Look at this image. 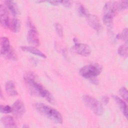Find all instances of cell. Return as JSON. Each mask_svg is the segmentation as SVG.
<instances>
[{
  "instance_id": "obj_25",
  "label": "cell",
  "mask_w": 128,
  "mask_h": 128,
  "mask_svg": "<svg viewBox=\"0 0 128 128\" xmlns=\"http://www.w3.org/2000/svg\"><path fill=\"white\" fill-rule=\"evenodd\" d=\"M58 4H60L66 8H69L72 5L71 2L69 0H58Z\"/></svg>"
},
{
  "instance_id": "obj_26",
  "label": "cell",
  "mask_w": 128,
  "mask_h": 128,
  "mask_svg": "<svg viewBox=\"0 0 128 128\" xmlns=\"http://www.w3.org/2000/svg\"><path fill=\"white\" fill-rule=\"evenodd\" d=\"M109 100H110V98L107 96H102V104H105V105L108 103Z\"/></svg>"
},
{
  "instance_id": "obj_1",
  "label": "cell",
  "mask_w": 128,
  "mask_h": 128,
  "mask_svg": "<svg viewBox=\"0 0 128 128\" xmlns=\"http://www.w3.org/2000/svg\"><path fill=\"white\" fill-rule=\"evenodd\" d=\"M24 80L32 94L43 98L52 104H55V100L52 95L37 80L36 75L34 72H26L24 75Z\"/></svg>"
},
{
  "instance_id": "obj_14",
  "label": "cell",
  "mask_w": 128,
  "mask_h": 128,
  "mask_svg": "<svg viewBox=\"0 0 128 128\" xmlns=\"http://www.w3.org/2000/svg\"><path fill=\"white\" fill-rule=\"evenodd\" d=\"M1 122L5 128H16V124L14 118L10 116H6L2 117Z\"/></svg>"
},
{
  "instance_id": "obj_3",
  "label": "cell",
  "mask_w": 128,
  "mask_h": 128,
  "mask_svg": "<svg viewBox=\"0 0 128 128\" xmlns=\"http://www.w3.org/2000/svg\"><path fill=\"white\" fill-rule=\"evenodd\" d=\"M102 71V67L100 64H94L82 66L80 70V74L83 78L90 80L96 78Z\"/></svg>"
},
{
  "instance_id": "obj_6",
  "label": "cell",
  "mask_w": 128,
  "mask_h": 128,
  "mask_svg": "<svg viewBox=\"0 0 128 128\" xmlns=\"http://www.w3.org/2000/svg\"><path fill=\"white\" fill-rule=\"evenodd\" d=\"M72 49L78 54L84 56H89L91 52L90 48L88 44L78 43V42L75 43Z\"/></svg>"
},
{
  "instance_id": "obj_12",
  "label": "cell",
  "mask_w": 128,
  "mask_h": 128,
  "mask_svg": "<svg viewBox=\"0 0 128 128\" xmlns=\"http://www.w3.org/2000/svg\"><path fill=\"white\" fill-rule=\"evenodd\" d=\"M113 98L114 101L117 104L120 109L123 113L124 116L127 118L128 117V106L124 101L116 96H113Z\"/></svg>"
},
{
  "instance_id": "obj_17",
  "label": "cell",
  "mask_w": 128,
  "mask_h": 128,
  "mask_svg": "<svg viewBox=\"0 0 128 128\" xmlns=\"http://www.w3.org/2000/svg\"><path fill=\"white\" fill-rule=\"evenodd\" d=\"M78 12L80 16L85 17L86 18L90 14L88 10L82 4H80L78 6Z\"/></svg>"
},
{
  "instance_id": "obj_20",
  "label": "cell",
  "mask_w": 128,
  "mask_h": 128,
  "mask_svg": "<svg viewBox=\"0 0 128 128\" xmlns=\"http://www.w3.org/2000/svg\"><path fill=\"white\" fill-rule=\"evenodd\" d=\"M54 27L57 34L59 36L62 37L63 36V29L62 26L58 23H56L54 24Z\"/></svg>"
},
{
  "instance_id": "obj_2",
  "label": "cell",
  "mask_w": 128,
  "mask_h": 128,
  "mask_svg": "<svg viewBox=\"0 0 128 128\" xmlns=\"http://www.w3.org/2000/svg\"><path fill=\"white\" fill-rule=\"evenodd\" d=\"M36 110L42 116L47 118L53 122L61 124L62 122V117L60 113L56 109L43 103H36Z\"/></svg>"
},
{
  "instance_id": "obj_18",
  "label": "cell",
  "mask_w": 128,
  "mask_h": 128,
  "mask_svg": "<svg viewBox=\"0 0 128 128\" xmlns=\"http://www.w3.org/2000/svg\"><path fill=\"white\" fill-rule=\"evenodd\" d=\"M128 47L126 45H122L119 46L118 52L120 56L124 58H126L128 56Z\"/></svg>"
},
{
  "instance_id": "obj_11",
  "label": "cell",
  "mask_w": 128,
  "mask_h": 128,
  "mask_svg": "<svg viewBox=\"0 0 128 128\" xmlns=\"http://www.w3.org/2000/svg\"><path fill=\"white\" fill-rule=\"evenodd\" d=\"M20 49L24 52H29L42 58H46V56L42 51L32 46H22Z\"/></svg>"
},
{
  "instance_id": "obj_5",
  "label": "cell",
  "mask_w": 128,
  "mask_h": 128,
  "mask_svg": "<svg viewBox=\"0 0 128 128\" xmlns=\"http://www.w3.org/2000/svg\"><path fill=\"white\" fill-rule=\"evenodd\" d=\"M27 26L28 28L27 34L28 42L33 46H38L40 44V42L38 32L36 27L30 19L28 20Z\"/></svg>"
},
{
  "instance_id": "obj_9",
  "label": "cell",
  "mask_w": 128,
  "mask_h": 128,
  "mask_svg": "<svg viewBox=\"0 0 128 128\" xmlns=\"http://www.w3.org/2000/svg\"><path fill=\"white\" fill-rule=\"evenodd\" d=\"M88 25L94 30L98 32L102 28V25L99 18L96 16L90 14L86 18Z\"/></svg>"
},
{
  "instance_id": "obj_4",
  "label": "cell",
  "mask_w": 128,
  "mask_h": 128,
  "mask_svg": "<svg viewBox=\"0 0 128 128\" xmlns=\"http://www.w3.org/2000/svg\"><path fill=\"white\" fill-rule=\"evenodd\" d=\"M82 100L86 106L95 114L101 116L104 112V108L100 102L89 95L82 96Z\"/></svg>"
},
{
  "instance_id": "obj_19",
  "label": "cell",
  "mask_w": 128,
  "mask_h": 128,
  "mask_svg": "<svg viewBox=\"0 0 128 128\" xmlns=\"http://www.w3.org/2000/svg\"><path fill=\"white\" fill-rule=\"evenodd\" d=\"M118 93L120 94V96L123 98L124 100L126 101L128 100V90L127 89L123 86L118 91Z\"/></svg>"
},
{
  "instance_id": "obj_23",
  "label": "cell",
  "mask_w": 128,
  "mask_h": 128,
  "mask_svg": "<svg viewBox=\"0 0 128 128\" xmlns=\"http://www.w3.org/2000/svg\"><path fill=\"white\" fill-rule=\"evenodd\" d=\"M0 110L2 113L8 114L12 112V108L10 106L8 105L4 106L1 104L0 107Z\"/></svg>"
},
{
  "instance_id": "obj_15",
  "label": "cell",
  "mask_w": 128,
  "mask_h": 128,
  "mask_svg": "<svg viewBox=\"0 0 128 128\" xmlns=\"http://www.w3.org/2000/svg\"><path fill=\"white\" fill-rule=\"evenodd\" d=\"M5 4L6 6L12 14L14 16H16L19 14L20 13L18 7L14 1L12 0H6L5 1Z\"/></svg>"
},
{
  "instance_id": "obj_10",
  "label": "cell",
  "mask_w": 128,
  "mask_h": 128,
  "mask_svg": "<svg viewBox=\"0 0 128 128\" xmlns=\"http://www.w3.org/2000/svg\"><path fill=\"white\" fill-rule=\"evenodd\" d=\"M9 40L6 37H2L0 39V54L4 56L10 50Z\"/></svg>"
},
{
  "instance_id": "obj_16",
  "label": "cell",
  "mask_w": 128,
  "mask_h": 128,
  "mask_svg": "<svg viewBox=\"0 0 128 128\" xmlns=\"http://www.w3.org/2000/svg\"><path fill=\"white\" fill-rule=\"evenodd\" d=\"M20 26L21 24L20 20L14 18L11 20L10 29L14 32H18L20 30Z\"/></svg>"
},
{
  "instance_id": "obj_7",
  "label": "cell",
  "mask_w": 128,
  "mask_h": 128,
  "mask_svg": "<svg viewBox=\"0 0 128 128\" xmlns=\"http://www.w3.org/2000/svg\"><path fill=\"white\" fill-rule=\"evenodd\" d=\"M13 114L18 118L22 117L25 112V106L24 102L20 100H16L12 107Z\"/></svg>"
},
{
  "instance_id": "obj_21",
  "label": "cell",
  "mask_w": 128,
  "mask_h": 128,
  "mask_svg": "<svg viewBox=\"0 0 128 128\" xmlns=\"http://www.w3.org/2000/svg\"><path fill=\"white\" fill-rule=\"evenodd\" d=\"M5 57L12 60H17L16 55L12 49H10L9 52L5 56Z\"/></svg>"
},
{
  "instance_id": "obj_8",
  "label": "cell",
  "mask_w": 128,
  "mask_h": 128,
  "mask_svg": "<svg viewBox=\"0 0 128 128\" xmlns=\"http://www.w3.org/2000/svg\"><path fill=\"white\" fill-rule=\"evenodd\" d=\"M0 14L1 25L4 28H10L11 21L8 16V12L7 9L2 4L0 6Z\"/></svg>"
},
{
  "instance_id": "obj_24",
  "label": "cell",
  "mask_w": 128,
  "mask_h": 128,
  "mask_svg": "<svg viewBox=\"0 0 128 128\" xmlns=\"http://www.w3.org/2000/svg\"><path fill=\"white\" fill-rule=\"evenodd\" d=\"M119 38L122 40H124L126 42H127L128 41V29L127 28H124L123 31L122 32V34H120Z\"/></svg>"
},
{
  "instance_id": "obj_22",
  "label": "cell",
  "mask_w": 128,
  "mask_h": 128,
  "mask_svg": "<svg viewBox=\"0 0 128 128\" xmlns=\"http://www.w3.org/2000/svg\"><path fill=\"white\" fill-rule=\"evenodd\" d=\"M128 0H122L118 2L119 10H122L128 8Z\"/></svg>"
},
{
  "instance_id": "obj_13",
  "label": "cell",
  "mask_w": 128,
  "mask_h": 128,
  "mask_svg": "<svg viewBox=\"0 0 128 128\" xmlns=\"http://www.w3.org/2000/svg\"><path fill=\"white\" fill-rule=\"evenodd\" d=\"M5 90L7 94L11 96H14L18 94V92L16 88L15 84L13 81L9 80L6 83Z\"/></svg>"
}]
</instances>
